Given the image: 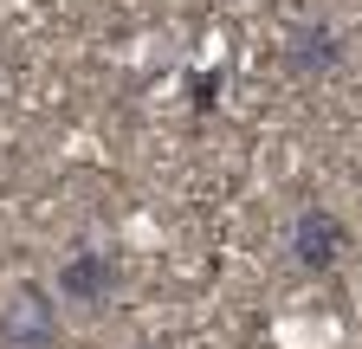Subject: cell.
<instances>
[{
	"label": "cell",
	"mask_w": 362,
	"mask_h": 349,
	"mask_svg": "<svg viewBox=\"0 0 362 349\" xmlns=\"http://www.w3.org/2000/svg\"><path fill=\"white\" fill-rule=\"evenodd\" d=\"M65 324H59V297L52 285L20 278L0 297V349H59Z\"/></svg>",
	"instance_id": "1"
},
{
	"label": "cell",
	"mask_w": 362,
	"mask_h": 349,
	"mask_svg": "<svg viewBox=\"0 0 362 349\" xmlns=\"http://www.w3.org/2000/svg\"><path fill=\"white\" fill-rule=\"evenodd\" d=\"M343 252H349V227L337 220L330 207H304L298 220H291V266L310 272V278H324L343 266Z\"/></svg>",
	"instance_id": "2"
},
{
	"label": "cell",
	"mask_w": 362,
	"mask_h": 349,
	"mask_svg": "<svg viewBox=\"0 0 362 349\" xmlns=\"http://www.w3.org/2000/svg\"><path fill=\"white\" fill-rule=\"evenodd\" d=\"M343 65V32L330 20H291L285 26V71L291 78H330Z\"/></svg>",
	"instance_id": "3"
},
{
	"label": "cell",
	"mask_w": 362,
	"mask_h": 349,
	"mask_svg": "<svg viewBox=\"0 0 362 349\" xmlns=\"http://www.w3.org/2000/svg\"><path fill=\"white\" fill-rule=\"evenodd\" d=\"M110 291H117V259H110V252H98V246L65 252V266H59V291H52V297L78 304V311H98V304H110Z\"/></svg>",
	"instance_id": "4"
},
{
	"label": "cell",
	"mask_w": 362,
	"mask_h": 349,
	"mask_svg": "<svg viewBox=\"0 0 362 349\" xmlns=\"http://www.w3.org/2000/svg\"><path fill=\"white\" fill-rule=\"evenodd\" d=\"M214 97H220V71H194V78H188V110H194V117H207V110H214Z\"/></svg>",
	"instance_id": "5"
},
{
	"label": "cell",
	"mask_w": 362,
	"mask_h": 349,
	"mask_svg": "<svg viewBox=\"0 0 362 349\" xmlns=\"http://www.w3.org/2000/svg\"><path fill=\"white\" fill-rule=\"evenodd\" d=\"M136 349H162V343H136Z\"/></svg>",
	"instance_id": "6"
}]
</instances>
